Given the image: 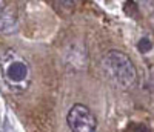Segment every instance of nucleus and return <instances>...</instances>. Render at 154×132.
I'll return each mask as SVG.
<instances>
[{"mask_svg":"<svg viewBox=\"0 0 154 132\" xmlns=\"http://www.w3.org/2000/svg\"><path fill=\"white\" fill-rule=\"evenodd\" d=\"M126 132H149V130H148V128L143 126V124H136V126H131Z\"/></svg>","mask_w":154,"mask_h":132,"instance_id":"obj_6","label":"nucleus"},{"mask_svg":"<svg viewBox=\"0 0 154 132\" xmlns=\"http://www.w3.org/2000/svg\"><path fill=\"white\" fill-rule=\"evenodd\" d=\"M0 69L8 86L14 91H25L31 82V69L28 62L14 51H6L0 57Z\"/></svg>","mask_w":154,"mask_h":132,"instance_id":"obj_2","label":"nucleus"},{"mask_svg":"<svg viewBox=\"0 0 154 132\" xmlns=\"http://www.w3.org/2000/svg\"><path fill=\"white\" fill-rule=\"evenodd\" d=\"M149 48H151V43H149L148 38H142V40L139 42V49L142 51V52H146Z\"/></svg>","mask_w":154,"mask_h":132,"instance_id":"obj_5","label":"nucleus"},{"mask_svg":"<svg viewBox=\"0 0 154 132\" xmlns=\"http://www.w3.org/2000/svg\"><path fill=\"white\" fill-rule=\"evenodd\" d=\"M0 5H2V3H0Z\"/></svg>","mask_w":154,"mask_h":132,"instance_id":"obj_7","label":"nucleus"},{"mask_svg":"<svg viewBox=\"0 0 154 132\" xmlns=\"http://www.w3.org/2000/svg\"><path fill=\"white\" fill-rule=\"evenodd\" d=\"M17 28V16H16V11L14 8L6 6L2 14H0V32H5V34H11L14 32Z\"/></svg>","mask_w":154,"mask_h":132,"instance_id":"obj_4","label":"nucleus"},{"mask_svg":"<svg viewBox=\"0 0 154 132\" xmlns=\"http://www.w3.org/2000/svg\"><path fill=\"white\" fill-rule=\"evenodd\" d=\"M66 122L72 132H94L97 126L94 114L83 104H74L66 115Z\"/></svg>","mask_w":154,"mask_h":132,"instance_id":"obj_3","label":"nucleus"},{"mask_svg":"<svg viewBox=\"0 0 154 132\" xmlns=\"http://www.w3.org/2000/svg\"><path fill=\"white\" fill-rule=\"evenodd\" d=\"M102 69H103L106 78L116 85L119 89L128 91L131 89L137 82L136 68L125 52L122 51H109L102 58Z\"/></svg>","mask_w":154,"mask_h":132,"instance_id":"obj_1","label":"nucleus"}]
</instances>
